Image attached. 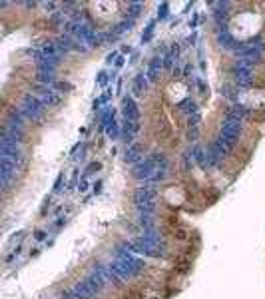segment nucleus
I'll return each mask as SVG.
<instances>
[{"label": "nucleus", "instance_id": "20e7f679", "mask_svg": "<svg viewBox=\"0 0 265 299\" xmlns=\"http://www.w3.org/2000/svg\"><path fill=\"white\" fill-rule=\"evenodd\" d=\"M152 34H154V22H152V24L148 26V32H146V36H144L142 40H144V42H148V40L152 38Z\"/></svg>", "mask_w": 265, "mask_h": 299}, {"label": "nucleus", "instance_id": "7ed1b4c3", "mask_svg": "<svg viewBox=\"0 0 265 299\" xmlns=\"http://www.w3.org/2000/svg\"><path fill=\"white\" fill-rule=\"evenodd\" d=\"M144 88H146V78H144V76H138V78H136V84H134V92H136V94H142Z\"/></svg>", "mask_w": 265, "mask_h": 299}, {"label": "nucleus", "instance_id": "f03ea898", "mask_svg": "<svg viewBox=\"0 0 265 299\" xmlns=\"http://www.w3.org/2000/svg\"><path fill=\"white\" fill-rule=\"evenodd\" d=\"M162 70V60L160 58H156V60H152V64H150V70H148V76H150V80H156L158 76V72Z\"/></svg>", "mask_w": 265, "mask_h": 299}, {"label": "nucleus", "instance_id": "39448f33", "mask_svg": "<svg viewBox=\"0 0 265 299\" xmlns=\"http://www.w3.org/2000/svg\"><path fill=\"white\" fill-rule=\"evenodd\" d=\"M98 82H100V84H106V82H108V78H106V72H100V78H98Z\"/></svg>", "mask_w": 265, "mask_h": 299}, {"label": "nucleus", "instance_id": "0eeeda50", "mask_svg": "<svg viewBox=\"0 0 265 299\" xmlns=\"http://www.w3.org/2000/svg\"><path fill=\"white\" fill-rule=\"evenodd\" d=\"M124 60H126V58H124V56H120V58L116 60V66H118V68H120V66H124Z\"/></svg>", "mask_w": 265, "mask_h": 299}, {"label": "nucleus", "instance_id": "423d86ee", "mask_svg": "<svg viewBox=\"0 0 265 299\" xmlns=\"http://www.w3.org/2000/svg\"><path fill=\"white\" fill-rule=\"evenodd\" d=\"M56 88H60V90H70L72 86H70V84H62V82H58V84H56Z\"/></svg>", "mask_w": 265, "mask_h": 299}, {"label": "nucleus", "instance_id": "f257e3e1", "mask_svg": "<svg viewBox=\"0 0 265 299\" xmlns=\"http://www.w3.org/2000/svg\"><path fill=\"white\" fill-rule=\"evenodd\" d=\"M124 114L128 120H136L138 118V106L134 102V98H124Z\"/></svg>", "mask_w": 265, "mask_h": 299}]
</instances>
